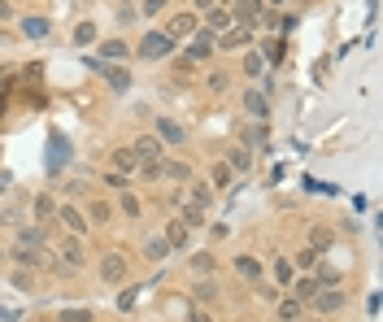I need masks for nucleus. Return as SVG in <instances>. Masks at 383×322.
<instances>
[{"label": "nucleus", "instance_id": "8fccbe9b", "mask_svg": "<svg viewBox=\"0 0 383 322\" xmlns=\"http://www.w3.org/2000/svg\"><path fill=\"white\" fill-rule=\"evenodd\" d=\"M135 296H140V292H135V288H127V292L118 296V305H122V310H131V305H135Z\"/></svg>", "mask_w": 383, "mask_h": 322}, {"label": "nucleus", "instance_id": "49530a36", "mask_svg": "<svg viewBox=\"0 0 383 322\" xmlns=\"http://www.w3.org/2000/svg\"><path fill=\"white\" fill-rule=\"evenodd\" d=\"M140 170H144V179H148V183H153V179H161V161H144Z\"/></svg>", "mask_w": 383, "mask_h": 322}, {"label": "nucleus", "instance_id": "1a4fd4ad", "mask_svg": "<svg viewBox=\"0 0 383 322\" xmlns=\"http://www.w3.org/2000/svg\"><path fill=\"white\" fill-rule=\"evenodd\" d=\"M214 48H218V35L214 31H196V35H192V44H187V61H205Z\"/></svg>", "mask_w": 383, "mask_h": 322}, {"label": "nucleus", "instance_id": "e433bc0d", "mask_svg": "<svg viewBox=\"0 0 383 322\" xmlns=\"http://www.w3.org/2000/svg\"><path fill=\"white\" fill-rule=\"evenodd\" d=\"M109 218H114V209H109L105 201H92V218L87 222H109Z\"/></svg>", "mask_w": 383, "mask_h": 322}, {"label": "nucleus", "instance_id": "c756f323", "mask_svg": "<svg viewBox=\"0 0 383 322\" xmlns=\"http://www.w3.org/2000/svg\"><path fill=\"white\" fill-rule=\"evenodd\" d=\"M292 274H296V265L287 261V257H279V261H275V283H279V288H292Z\"/></svg>", "mask_w": 383, "mask_h": 322}, {"label": "nucleus", "instance_id": "58836bf2", "mask_svg": "<svg viewBox=\"0 0 383 322\" xmlns=\"http://www.w3.org/2000/svg\"><path fill=\"white\" fill-rule=\"evenodd\" d=\"M192 270H196V274H209V270H214V257H209V253H196V257H192Z\"/></svg>", "mask_w": 383, "mask_h": 322}, {"label": "nucleus", "instance_id": "864d4df0", "mask_svg": "<svg viewBox=\"0 0 383 322\" xmlns=\"http://www.w3.org/2000/svg\"><path fill=\"white\" fill-rule=\"evenodd\" d=\"M192 5H196V9H205V13H209V9H214V0H192Z\"/></svg>", "mask_w": 383, "mask_h": 322}, {"label": "nucleus", "instance_id": "2f4dec72", "mask_svg": "<svg viewBox=\"0 0 383 322\" xmlns=\"http://www.w3.org/2000/svg\"><path fill=\"white\" fill-rule=\"evenodd\" d=\"M209 183H214V192H222V188H231V165H227V161H218V165H214Z\"/></svg>", "mask_w": 383, "mask_h": 322}, {"label": "nucleus", "instance_id": "6ab92c4d", "mask_svg": "<svg viewBox=\"0 0 383 322\" xmlns=\"http://www.w3.org/2000/svg\"><path fill=\"white\" fill-rule=\"evenodd\" d=\"M144 257L148 261H166L170 257V244L161 240V235H148V240H144Z\"/></svg>", "mask_w": 383, "mask_h": 322}, {"label": "nucleus", "instance_id": "f03ea898", "mask_svg": "<svg viewBox=\"0 0 383 322\" xmlns=\"http://www.w3.org/2000/svg\"><path fill=\"white\" fill-rule=\"evenodd\" d=\"M344 292H340V288H318V296H313L309 301V310L313 314H318V318H331V314H340V310H344Z\"/></svg>", "mask_w": 383, "mask_h": 322}, {"label": "nucleus", "instance_id": "7ed1b4c3", "mask_svg": "<svg viewBox=\"0 0 383 322\" xmlns=\"http://www.w3.org/2000/svg\"><path fill=\"white\" fill-rule=\"evenodd\" d=\"M127 279V253H118V248H109V253L101 257V283L105 288H114Z\"/></svg>", "mask_w": 383, "mask_h": 322}, {"label": "nucleus", "instance_id": "b1692460", "mask_svg": "<svg viewBox=\"0 0 383 322\" xmlns=\"http://www.w3.org/2000/svg\"><path fill=\"white\" fill-rule=\"evenodd\" d=\"M31 209H35V218H39V222H52V218H57V201H52V196H35Z\"/></svg>", "mask_w": 383, "mask_h": 322}, {"label": "nucleus", "instance_id": "ddd939ff", "mask_svg": "<svg viewBox=\"0 0 383 322\" xmlns=\"http://www.w3.org/2000/svg\"><path fill=\"white\" fill-rule=\"evenodd\" d=\"M157 139L161 144H183V127L170 122V118H157Z\"/></svg>", "mask_w": 383, "mask_h": 322}, {"label": "nucleus", "instance_id": "f3484780", "mask_svg": "<svg viewBox=\"0 0 383 322\" xmlns=\"http://www.w3.org/2000/svg\"><path fill=\"white\" fill-rule=\"evenodd\" d=\"M192 301H196V305L218 301V283H214V279H196V283H192Z\"/></svg>", "mask_w": 383, "mask_h": 322}, {"label": "nucleus", "instance_id": "3c124183", "mask_svg": "<svg viewBox=\"0 0 383 322\" xmlns=\"http://www.w3.org/2000/svg\"><path fill=\"white\" fill-rule=\"evenodd\" d=\"M118 22H135V5H118Z\"/></svg>", "mask_w": 383, "mask_h": 322}, {"label": "nucleus", "instance_id": "72a5a7b5", "mask_svg": "<svg viewBox=\"0 0 383 322\" xmlns=\"http://www.w3.org/2000/svg\"><path fill=\"white\" fill-rule=\"evenodd\" d=\"M96 35H101V31H96V22H79L74 26V44H96Z\"/></svg>", "mask_w": 383, "mask_h": 322}, {"label": "nucleus", "instance_id": "393cba45", "mask_svg": "<svg viewBox=\"0 0 383 322\" xmlns=\"http://www.w3.org/2000/svg\"><path fill=\"white\" fill-rule=\"evenodd\" d=\"M48 31H52L48 18H26V22H22V35H26V39H44Z\"/></svg>", "mask_w": 383, "mask_h": 322}, {"label": "nucleus", "instance_id": "4be33fe9", "mask_svg": "<svg viewBox=\"0 0 383 322\" xmlns=\"http://www.w3.org/2000/svg\"><path fill=\"white\" fill-rule=\"evenodd\" d=\"M44 240H48L44 227H22V231H18V244H22V248H44Z\"/></svg>", "mask_w": 383, "mask_h": 322}, {"label": "nucleus", "instance_id": "a211bd4d", "mask_svg": "<svg viewBox=\"0 0 383 322\" xmlns=\"http://www.w3.org/2000/svg\"><path fill=\"white\" fill-rule=\"evenodd\" d=\"M244 109H249L257 122H266V118H270V109H266V96H262V92H244Z\"/></svg>", "mask_w": 383, "mask_h": 322}, {"label": "nucleus", "instance_id": "5fc2aeb1", "mask_svg": "<svg viewBox=\"0 0 383 322\" xmlns=\"http://www.w3.org/2000/svg\"><path fill=\"white\" fill-rule=\"evenodd\" d=\"M270 5H283V0H270Z\"/></svg>", "mask_w": 383, "mask_h": 322}, {"label": "nucleus", "instance_id": "bb28decb", "mask_svg": "<svg viewBox=\"0 0 383 322\" xmlns=\"http://www.w3.org/2000/svg\"><path fill=\"white\" fill-rule=\"evenodd\" d=\"M105 79H109V88H114V92H127V88H131V74H127L122 66H109Z\"/></svg>", "mask_w": 383, "mask_h": 322}, {"label": "nucleus", "instance_id": "aec40b11", "mask_svg": "<svg viewBox=\"0 0 383 322\" xmlns=\"http://www.w3.org/2000/svg\"><path fill=\"white\" fill-rule=\"evenodd\" d=\"M236 270H240L244 279H249V283H257V279H262V261L249 257V253H240V257H236Z\"/></svg>", "mask_w": 383, "mask_h": 322}, {"label": "nucleus", "instance_id": "20e7f679", "mask_svg": "<svg viewBox=\"0 0 383 322\" xmlns=\"http://www.w3.org/2000/svg\"><path fill=\"white\" fill-rule=\"evenodd\" d=\"M131 157H135V165H144V161H166V144H161L157 135H140L131 144Z\"/></svg>", "mask_w": 383, "mask_h": 322}, {"label": "nucleus", "instance_id": "f8f14e48", "mask_svg": "<svg viewBox=\"0 0 383 322\" xmlns=\"http://www.w3.org/2000/svg\"><path fill=\"white\" fill-rule=\"evenodd\" d=\"M179 222L187 231H196V227H205V209H196V205H187L183 196H179Z\"/></svg>", "mask_w": 383, "mask_h": 322}, {"label": "nucleus", "instance_id": "09e8293b", "mask_svg": "<svg viewBox=\"0 0 383 322\" xmlns=\"http://www.w3.org/2000/svg\"><path fill=\"white\" fill-rule=\"evenodd\" d=\"M313 257H318V253H313V248H305V253H296V265H300V270H309Z\"/></svg>", "mask_w": 383, "mask_h": 322}, {"label": "nucleus", "instance_id": "412c9836", "mask_svg": "<svg viewBox=\"0 0 383 322\" xmlns=\"http://www.w3.org/2000/svg\"><path fill=\"white\" fill-rule=\"evenodd\" d=\"M187 205H196V209H209L214 205V188H205V183H192V192L183 196Z\"/></svg>", "mask_w": 383, "mask_h": 322}, {"label": "nucleus", "instance_id": "f704fd0d", "mask_svg": "<svg viewBox=\"0 0 383 322\" xmlns=\"http://www.w3.org/2000/svg\"><path fill=\"white\" fill-rule=\"evenodd\" d=\"M101 52H105L109 61H122V57H127V44H122V39H105V44H101Z\"/></svg>", "mask_w": 383, "mask_h": 322}, {"label": "nucleus", "instance_id": "f257e3e1", "mask_svg": "<svg viewBox=\"0 0 383 322\" xmlns=\"http://www.w3.org/2000/svg\"><path fill=\"white\" fill-rule=\"evenodd\" d=\"M83 265H87V253H83V240H79V235L57 244V257H52V270L57 274H79Z\"/></svg>", "mask_w": 383, "mask_h": 322}, {"label": "nucleus", "instance_id": "9d476101", "mask_svg": "<svg viewBox=\"0 0 383 322\" xmlns=\"http://www.w3.org/2000/svg\"><path fill=\"white\" fill-rule=\"evenodd\" d=\"M166 35L170 39H192L196 35V18H192V13H174V18L166 22Z\"/></svg>", "mask_w": 383, "mask_h": 322}, {"label": "nucleus", "instance_id": "c03bdc74", "mask_svg": "<svg viewBox=\"0 0 383 322\" xmlns=\"http://www.w3.org/2000/svg\"><path fill=\"white\" fill-rule=\"evenodd\" d=\"M61 322H92V310H65Z\"/></svg>", "mask_w": 383, "mask_h": 322}, {"label": "nucleus", "instance_id": "a19ab883", "mask_svg": "<svg viewBox=\"0 0 383 322\" xmlns=\"http://www.w3.org/2000/svg\"><path fill=\"white\" fill-rule=\"evenodd\" d=\"M31 283H35V279H31V274H26V270H22V265H18V270H13V288H22V292H31Z\"/></svg>", "mask_w": 383, "mask_h": 322}, {"label": "nucleus", "instance_id": "37998d69", "mask_svg": "<svg viewBox=\"0 0 383 322\" xmlns=\"http://www.w3.org/2000/svg\"><path fill=\"white\" fill-rule=\"evenodd\" d=\"M283 57V44H279V39H266V57L262 61H279Z\"/></svg>", "mask_w": 383, "mask_h": 322}, {"label": "nucleus", "instance_id": "dca6fc26", "mask_svg": "<svg viewBox=\"0 0 383 322\" xmlns=\"http://www.w3.org/2000/svg\"><path fill=\"white\" fill-rule=\"evenodd\" d=\"M161 179H174V183H192V165H187V161H161Z\"/></svg>", "mask_w": 383, "mask_h": 322}, {"label": "nucleus", "instance_id": "6e6552de", "mask_svg": "<svg viewBox=\"0 0 383 322\" xmlns=\"http://www.w3.org/2000/svg\"><path fill=\"white\" fill-rule=\"evenodd\" d=\"M57 222H61V227L70 231V235H79V240H83V235H87V218L79 214L74 205H57Z\"/></svg>", "mask_w": 383, "mask_h": 322}, {"label": "nucleus", "instance_id": "a878e982", "mask_svg": "<svg viewBox=\"0 0 383 322\" xmlns=\"http://www.w3.org/2000/svg\"><path fill=\"white\" fill-rule=\"evenodd\" d=\"M227 165H231V174H236V170H249V165H253V152H249V148H231V152H227Z\"/></svg>", "mask_w": 383, "mask_h": 322}, {"label": "nucleus", "instance_id": "ea45409f", "mask_svg": "<svg viewBox=\"0 0 383 322\" xmlns=\"http://www.w3.org/2000/svg\"><path fill=\"white\" fill-rule=\"evenodd\" d=\"M122 214H127V218H140V214H144V209H140V201H135L131 192L122 196Z\"/></svg>", "mask_w": 383, "mask_h": 322}, {"label": "nucleus", "instance_id": "423d86ee", "mask_svg": "<svg viewBox=\"0 0 383 322\" xmlns=\"http://www.w3.org/2000/svg\"><path fill=\"white\" fill-rule=\"evenodd\" d=\"M170 48H174V39L166 31H148L144 44H140V57L144 61H161V57H170Z\"/></svg>", "mask_w": 383, "mask_h": 322}, {"label": "nucleus", "instance_id": "39448f33", "mask_svg": "<svg viewBox=\"0 0 383 322\" xmlns=\"http://www.w3.org/2000/svg\"><path fill=\"white\" fill-rule=\"evenodd\" d=\"M13 261H18L22 270H52V253H48V248H22V244H13Z\"/></svg>", "mask_w": 383, "mask_h": 322}, {"label": "nucleus", "instance_id": "c9c22d12", "mask_svg": "<svg viewBox=\"0 0 383 322\" xmlns=\"http://www.w3.org/2000/svg\"><path fill=\"white\" fill-rule=\"evenodd\" d=\"M114 170H118V174L135 170V157H131V148H118V152H114Z\"/></svg>", "mask_w": 383, "mask_h": 322}, {"label": "nucleus", "instance_id": "a18cd8bd", "mask_svg": "<svg viewBox=\"0 0 383 322\" xmlns=\"http://www.w3.org/2000/svg\"><path fill=\"white\" fill-rule=\"evenodd\" d=\"M157 13H166V0H144V18H157Z\"/></svg>", "mask_w": 383, "mask_h": 322}, {"label": "nucleus", "instance_id": "4468645a", "mask_svg": "<svg viewBox=\"0 0 383 322\" xmlns=\"http://www.w3.org/2000/svg\"><path fill=\"white\" fill-rule=\"evenodd\" d=\"M275 314H279V322H300V314H305V305H300L296 296H283V301L275 305Z\"/></svg>", "mask_w": 383, "mask_h": 322}, {"label": "nucleus", "instance_id": "9b49d317", "mask_svg": "<svg viewBox=\"0 0 383 322\" xmlns=\"http://www.w3.org/2000/svg\"><path fill=\"white\" fill-rule=\"evenodd\" d=\"M231 9H236V18H240V26H253L257 18H262V0H231Z\"/></svg>", "mask_w": 383, "mask_h": 322}, {"label": "nucleus", "instance_id": "2eb2a0df", "mask_svg": "<svg viewBox=\"0 0 383 322\" xmlns=\"http://www.w3.org/2000/svg\"><path fill=\"white\" fill-rule=\"evenodd\" d=\"M161 240L170 244V253H179V248H187V227H183L179 218H174L170 227H166V235H161Z\"/></svg>", "mask_w": 383, "mask_h": 322}, {"label": "nucleus", "instance_id": "5701e85b", "mask_svg": "<svg viewBox=\"0 0 383 322\" xmlns=\"http://www.w3.org/2000/svg\"><path fill=\"white\" fill-rule=\"evenodd\" d=\"M205 18H209V26H205V31H214V35H222V31H231V13L227 9H209V13H205Z\"/></svg>", "mask_w": 383, "mask_h": 322}, {"label": "nucleus", "instance_id": "7c9ffc66", "mask_svg": "<svg viewBox=\"0 0 383 322\" xmlns=\"http://www.w3.org/2000/svg\"><path fill=\"white\" fill-rule=\"evenodd\" d=\"M313 283H318V288H340V270H335V265H318Z\"/></svg>", "mask_w": 383, "mask_h": 322}, {"label": "nucleus", "instance_id": "0eeeda50", "mask_svg": "<svg viewBox=\"0 0 383 322\" xmlns=\"http://www.w3.org/2000/svg\"><path fill=\"white\" fill-rule=\"evenodd\" d=\"M253 44V26H231V31H222V35H218V48H222V52H240V48H249Z\"/></svg>", "mask_w": 383, "mask_h": 322}, {"label": "nucleus", "instance_id": "603ef678", "mask_svg": "<svg viewBox=\"0 0 383 322\" xmlns=\"http://www.w3.org/2000/svg\"><path fill=\"white\" fill-rule=\"evenodd\" d=\"M13 18V5H9V0H0V26H5Z\"/></svg>", "mask_w": 383, "mask_h": 322}, {"label": "nucleus", "instance_id": "4c0bfd02", "mask_svg": "<svg viewBox=\"0 0 383 322\" xmlns=\"http://www.w3.org/2000/svg\"><path fill=\"white\" fill-rule=\"evenodd\" d=\"M262 66H266V61L257 57V52H244V74H249V79H253V74H262Z\"/></svg>", "mask_w": 383, "mask_h": 322}, {"label": "nucleus", "instance_id": "cd10ccee", "mask_svg": "<svg viewBox=\"0 0 383 322\" xmlns=\"http://www.w3.org/2000/svg\"><path fill=\"white\" fill-rule=\"evenodd\" d=\"M331 240H335V235L327 231V227H313V231H309V248H313V253H327V248H331Z\"/></svg>", "mask_w": 383, "mask_h": 322}, {"label": "nucleus", "instance_id": "79ce46f5", "mask_svg": "<svg viewBox=\"0 0 383 322\" xmlns=\"http://www.w3.org/2000/svg\"><path fill=\"white\" fill-rule=\"evenodd\" d=\"M105 183H109V188H118V192H127V188H131V179L114 170V174H105Z\"/></svg>", "mask_w": 383, "mask_h": 322}, {"label": "nucleus", "instance_id": "de8ad7c7", "mask_svg": "<svg viewBox=\"0 0 383 322\" xmlns=\"http://www.w3.org/2000/svg\"><path fill=\"white\" fill-rule=\"evenodd\" d=\"M187 322H209V310H205V305H192V310H187Z\"/></svg>", "mask_w": 383, "mask_h": 322}, {"label": "nucleus", "instance_id": "473e14b6", "mask_svg": "<svg viewBox=\"0 0 383 322\" xmlns=\"http://www.w3.org/2000/svg\"><path fill=\"white\" fill-rule=\"evenodd\" d=\"M227 83H231L227 70H209V74H205V88L209 92H227Z\"/></svg>", "mask_w": 383, "mask_h": 322}, {"label": "nucleus", "instance_id": "c85d7f7f", "mask_svg": "<svg viewBox=\"0 0 383 322\" xmlns=\"http://www.w3.org/2000/svg\"><path fill=\"white\" fill-rule=\"evenodd\" d=\"M292 296H296L300 305H309L313 296H318V283H313V274H305V279H300V283H296V292H292Z\"/></svg>", "mask_w": 383, "mask_h": 322}]
</instances>
